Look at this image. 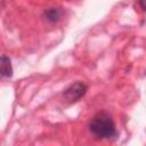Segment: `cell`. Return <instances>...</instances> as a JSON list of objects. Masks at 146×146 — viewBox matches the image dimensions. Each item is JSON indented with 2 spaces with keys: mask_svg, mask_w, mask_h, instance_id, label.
Returning <instances> with one entry per match:
<instances>
[{
  "mask_svg": "<svg viewBox=\"0 0 146 146\" xmlns=\"http://www.w3.org/2000/svg\"><path fill=\"white\" fill-rule=\"evenodd\" d=\"M87 84L82 81H76L74 83H72L70 87H67L64 92H63V96L64 98L68 102V103H75L78 102L81 97H83L87 92Z\"/></svg>",
  "mask_w": 146,
  "mask_h": 146,
  "instance_id": "cell-2",
  "label": "cell"
},
{
  "mask_svg": "<svg viewBox=\"0 0 146 146\" xmlns=\"http://www.w3.org/2000/svg\"><path fill=\"white\" fill-rule=\"evenodd\" d=\"M139 2H140V5H141V7L146 10V0H139Z\"/></svg>",
  "mask_w": 146,
  "mask_h": 146,
  "instance_id": "cell-5",
  "label": "cell"
},
{
  "mask_svg": "<svg viewBox=\"0 0 146 146\" xmlns=\"http://www.w3.org/2000/svg\"><path fill=\"white\" fill-rule=\"evenodd\" d=\"M1 75L2 78H10L13 75V67L10 64V59L6 56H1Z\"/></svg>",
  "mask_w": 146,
  "mask_h": 146,
  "instance_id": "cell-3",
  "label": "cell"
},
{
  "mask_svg": "<svg viewBox=\"0 0 146 146\" xmlns=\"http://www.w3.org/2000/svg\"><path fill=\"white\" fill-rule=\"evenodd\" d=\"M89 130L96 139H111L116 135L115 123L106 112H99L92 116L89 123Z\"/></svg>",
  "mask_w": 146,
  "mask_h": 146,
  "instance_id": "cell-1",
  "label": "cell"
},
{
  "mask_svg": "<svg viewBox=\"0 0 146 146\" xmlns=\"http://www.w3.org/2000/svg\"><path fill=\"white\" fill-rule=\"evenodd\" d=\"M62 10L60 8H49L47 11H44V19L49 23H56L60 19Z\"/></svg>",
  "mask_w": 146,
  "mask_h": 146,
  "instance_id": "cell-4",
  "label": "cell"
}]
</instances>
